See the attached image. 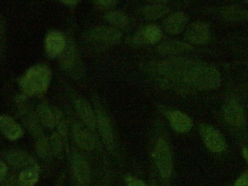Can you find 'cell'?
Segmentation results:
<instances>
[{"instance_id": "6da1fadb", "label": "cell", "mask_w": 248, "mask_h": 186, "mask_svg": "<svg viewBox=\"0 0 248 186\" xmlns=\"http://www.w3.org/2000/svg\"><path fill=\"white\" fill-rule=\"evenodd\" d=\"M188 81L191 90L207 91L219 87L221 77L218 70L211 64L191 60L188 68Z\"/></svg>"}, {"instance_id": "7a4b0ae2", "label": "cell", "mask_w": 248, "mask_h": 186, "mask_svg": "<svg viewBox=\"0 0 248 186\" xmlns=\"http://www.w3.org/2000/svg\"><path fill=\"white\" fill-rule=\"evenodd\" d=\"M51 80V71L45 65L31 67L20 79L21 90L30 96L40 94L47 90Z\"/></svg>"}, {"instance_id": "3957f363", "label": "cell", "mask_w": 248, "mask_h": 186, "mask_svg": "<svg viewBox=\"0 0 248 186\" xmlns=\"http://www.w3.org/2000/svg\"><path fill=\"white\" fill-rule=\"evenodd\" d=\"M155 158L162 177L164 178L170 177L173 168L172 154L168 142L162 138L158 140L156 142Z\"/></svg>"}, {"instance_id": "277c9868", "label": "cell", "mask_w": 248, "mask_h": 186, "mask_svg": "<svg viewBox=\"0 0 248 186\" xmlns=\"http://www.w3.org/2000/svg\"><path fill=\"white\" fill-rule=\"evenodd\" d=\"M199 131L204 145L210 151L220 153L226 149V140L216 128L208 124L202 123L199 126Z\"/></svg>"}, {"instance_id": "5b68a950", "label": "cell", "mask_w": 248, "mask_h": 186, "mask_svg": "<svg viewBox=\"0 0 248 186\" xmlns=\"http://www.w3.org/2000/svg\"><path fill=\"white\" fill-rule=\"evenodd\" d=\"M184 36L188 43L196 45H204L210 40V26L205 22H193L186 29Z\"/></svg>"}, {"instance_id": "8992f818", "label": "cell", "mask_w": 248, "mask_h": 186, "mask_svg": "<svg viewBox=\"0 0 248 186\" xmlns=\"http://www.w3.org/2000/svg\"><path fill=\"white\" fill-rule=\"evenodd\" d=\"M97 126L106 146L109 150L115 148V135L111 120L101 108L96 110Z\"/></svg>"}, {"instance_id": "52a82bcc", "label": "cell", "mask_w": 248, "mask_h": 186, "mask_svg": "<svg viewBox=\"0 0 248 186\" xmlns=\"http://www.w3.org/2000/svg\"><path fill=\"white\" fill-rule=\"evenodd\" d=\"M162 36L163 32L160 28L155 25H148L135 33L132 42L137 45H153L159 42Z\"/></svg>"}, {"instance_id": "ba28073f", "label": "cell", "mask_w": 248, "mask_h": 186, "mask_svg": "<svg viewBox=\"0 0 248 186\" xmlns=\"http://www.w3.org/2000/svg\"><path fill=\"white\" fill-rule=\"evenodd\" d=\"M121 36L120 31L108 26H97L89 32V37L99 43L115 44L120 41Z\"/></svg>"}, {"instance_id": "9c48e42d", "label": "cell", "mask_w": 248, "mask_h": 186, "mask_svg": "<svg viewBox=\"0 0 248 186\" xmlns=\"http://www.w3.org/2000/svg\"><path fill=\"white\" fill-rule=\"evenodd\" d=\"M223 118L232 126H240L245 122L243 109L236 100L231 99L225 103Z\"/></svg>"}, {"instance_id": "30bf717a", "label": "cell", "mask_w": 248, "mask_h": 186, "mask_svg": "<svg viewBox=\"0 0 248 186\" xmlns=\"http://www.w3.org/2000/svg\"><path fill=\"white\" fill-rule=\"evenodd\" d=\"M188 21V16L183 11H176L166 17L162 26L167 33L178 34L184 31Z\"/></svg>"}, {"instance_id": "8fae6325", "label": "cell", "mask_w": 248, "mask_h": 186, "mask_svg": "<svg viewBox=\"0 0 248 186\" xmlns=\"http://www.w3.org/2000/svg\"><path fill=\"white\" fill-rule=\"evenodd\" d=\"M73 135L77 143L82 149L91 151L95 148L96 140L88 126L80 123L75 124L73 126Z\"/></svg>"}, {"instance_id": "7c38bea8", "label": "cell", "mask_w": 248, "mask_h": 186, "mask_svg": "<svg viewBox=\"0 0 248 186\" xmlns=\"http://www.w3.org/2000/svg\"><path fill=\"white\" fill-rule=\"evenodd\" d=\"M72 171L78 183L85 186L91 180V169L85 158L79 154H74L72 157Z\"/></svg>"}, {"instance_id": "4fadbf2b", "label": "cell", "mask_w": 248, "mask_h": 186, "mask_svg": "<svg viewBox=\"0 0 248 186\" xmlns=\"http://www.w3.org/2000/svg\"><path fill=\"white\" fill-rule=\"evenodd\" d=\"M66 39L62 32L53 31L46 36V52L52 58L59 56L66 47Z\"/></svg>"}, {"instance_id": "5bb4252c", "label": "cell", "mask_w": 248, "mask_h": 186, "mask_svg": "<svg viewBox=\"0 0 248 186\" xmlns=\"http://www.w3.org/2000/svg\"><path fill=\"white\" fill-rule=\"evenodd\" d=\"M171 127L179 133H186L193 126V121L188 115L181 110H171L168 114Z\"/></svg>"}, {"instance_id": "9a60e30c", "label": "cell", "mask_w": 248, "mask_h": 186, "mask_svg": "<svg viewBox=\"0 0 248 186\" xmlns=\"http://www.w3.org/2000/svg\"><path fill=\"white\" fill-rule=\"evenodd\" d=\"M37 116L42 124L49 128L57 126L58 122L62 116V112L50 107L46 103H42L37 107Z\"/></svg>"}, {"instance_id": "2e32d148", "label": "cell", "mask_w": 248, "mask_h": 186, "mask_svg": "<svg viewBox=\"0 0 248 186\" xmlns=\"http://www.w3.org/2000/svg\"><path fill=\"white\" fill-rule=\"evenodd\" d=\"M158 52L165 56H177L190 52L192 46L188 42L180 40H168L162 42L158 46Z\"/></svg>"}, {"instance_id": "e0dca14e", "label": "cell", "mask_w": 248, "mask_h": 186, "mask_svg": "<svg viewBox=\"0 0 248 186\" xmlns=\"http://www.w3.org/2000/svg\"><path fill=\"white\" fill-rule=\"evenodd\" d=\"M75 108L85 126L94 130L97 126L96 113H94L91 105L85 99L79 97L75 100Z\"/></svg>"}, {"instance_id": "ac0fdd59", "label": "cell", "mask_w": 248, "mask_h": 186, "mask_svg": "<svg viewBox=\"0 0 248 186\" xmlns=\"http://www.w3.org/2000/svg\"><path fill=\"white\" fill-rule=\"evenodd\" d=\"M5 156L8 164L15 168L24 170L37 165L34 158L24 151L13 150L7 153Z\"/></svg>"}, {"instance_id": "d6986e66", "label": "cell", "mask_w": 248, "mask_h": 186, "mask_svg": "<svg viewBox=\"0 0 248 186\" xmlns=\"http://www.w3.org/2000/svg\"><path fill=\"white\" fill-rule=\"evenodd\" d=\"M222 17L232 22L248 21V7L240 4L225 6L220 10Z\"/></svg>"}, {"instance_id": "ffe728a7", "label": "cell", "mask_w": 248, "mask_h": 186, "mask_svg": "<svg viewBox=\"0 0 248 186\" xmlns=\"http://www.w3.org/2000/svg\"><path fill=\"white\" fill-rule=\"evenodd\" d=\"M0 126L5 136L11 140H16L22 137V128L13 118L8 115L1 116Z\"/></svg>"}, {"instance_id": "44dd1931", "label": "cell", "mask_w": 248, "mask_h": 186, "mask_svg": "<svg viewBox=\"0 0 248 186\" xmlns=\"http://www.w3.org/2000/svg\"><path fill=\"white\" fill-rule=\"evenodd\" d=\"M170 10L169 3L166 1H151L143 7L142 13L146 18L156 20L165 16Z\"/></svg>"}, {"instance_id": "7402d4cb", "label": "cell", "mask_w": 248, "mask_h": 186, "mask_svg": "<svg viewBox=\"0 0 248 186\" xmlns=\"http://www.w3.org/2000/svg\"><path fill=\"white\" fill-rule=\"evenodd\" d=\"M40 178V167L36 165L31 168L23 170L20 174L18 180L24 186H34Z\"/></svg>"}, {"instance_id": "603a6c76", "label": "cell", "mask_w": 248, "mask_h": 186, "mask_svg": "<svg viewBox=\"0 0 248 186\" xmlns=\"http://www.w3.org/2000/svg\"><path fill=\"white\" fill-rule=\"evenodd\" d=\"M105 19L113 26L123 28L128 24V16L120 10H111L105 15Z\"/></svg>"}, {"instance_id": "cb8c5ba5", "label": "cell", "mask_w": 248, "mask_h": 186, "mask_svg": "<svg viewBox=\"0 0 248 186\" xmlns=\"http://www.w3.org/2000/svg\"><path fill=\"white\" fill-rule=\"evenodd\" d=\"M24 115L26 124H27L30 132L37 138L43 136V135H42L43 130H42L41 126H40L41 122L39 120L37 115H34V113H30V112H26L24 113Z\"/></svg>"}, {"instance_id": "d4e9b609", "label": "cell", "mask_w": 248, "mask_h": 186, "mask_svg": "<svg viewBox=\"0 0 248 186\" xmlns=\"http://www.w3.org/2000/svg\"><path fill=\"white\" fill-rule=\"evenodd\" d=\"M36 149L37 154L40 157L43 158H47L50 157L52 152L51 146H50V140L47 139L45 136H41L37 138L36 142Z\"/></svg>"}, {"instance_id": "484cf974", "label": "cell", "mask_w": 248, "mask_h": 186, "mask_svg": "<svg viewBox=\"0 0 248 186\" xmlns=\"http://www.w3.org/2000/svg\"><path fill=\"white\" fill-rule=\"evenodd\" d=\"M63 137L59 132L53 134L50 139V146L53 154H59L62 152L63 148Z\"/></svg>"}, {"instance_id": "4316f807", "label": "cell", "mask_w": 248, "mask_h": 186, "mask_svg": "<svg viewBox=\"0 0 248 186\" xmlns=\"http://www.w3.org/2000/svg\"><path fill=\"white\" fill-rule=\"evenodd\" d=\"M126 186H147L144 182L131 175L126 176Z\"/></svg>"}, {"instance_id": "83f0119b", "label": "cell", "mask_w": 248, "mask_h": 186, "mask_svg": "<svg viewBox=\"0 0 248 186\" xmlns=\"http://www.w3.org/2000/svg\"><path fill=\"white\" fill-rule=\"evenodd\" d=\"M94 3L95 5L101 8H109V7H114L117 4V1L114 0H102V1H95Z\"/></svg>"}, {"instance_id": "f1b7e54d", "label": "cell", "mask_w": 248, "mask_h": 186, "mask_svg": "<svg viewBox=\"0 0 248 186\" xmlns=\"http://www.w3.org/2000/svg\"><path fill=\"white\" fill-rule=\"evenodd\" d=\"M234 186H248V172H245L236 180Z\"/></svg>"}, {"instance_id": "f546056e", "label": "cell", "mask_w": 248, "mask_h": 186, "mask_svg": "<svg viewBox=\"0 0 248 186\" xmlns=\"http://www.w3.org/2000/svg\"><path fill=\"white\" fill-rule=\"evenodd\" d=\"M7 173H8L7 164L3 161H1V164H0V180H1V183H3L4 180L6 177Z\"/></svg>"}, {"instance_id": "4dcf8cb0", "label": "cell", "mask_w": 248, "mask_h": 186, "mask_svg": "<svg viewBox=\"0 0 248 186\" xmlns=\"http://www.w3.org/2000/svg\"><path fill=\"white\" fill-rule=\"evenodd\" d=\"M242 154L245 161L248 164V147H245V148H242Z\"/></svg>"}, {"instance_id": "1f68e13d", "label": "cell", "mask_w": 248, "mask_h": 186, "mask_svg": "<svg viewBox=\"0 0 248 186\" xmlns=\"http://www.w3.org/2000/svg\"><path fill=\"white\" fill-rule=\"evenodd\" d=\"M62 3L64 4H66L67 6H69V7H74V6L76 5L78 3V1H73V0H70V1H63Z\"/></svg>"}, {"instance_id": "d6a6232c", "label": "cell", "mask_w": 248, "mask_h": 186, "mask_svg": "<svg viewBox=\"0 0 248 186\" xmlns=\"http://www.w3.org/2000/svg\"><path fill=\"white\" fill-rule=\"evenodd\" d=\"M244 4H248V1H244Z\"/></svg>"}]
</instances>
